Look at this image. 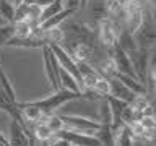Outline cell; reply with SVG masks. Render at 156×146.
<instances>
[{
    "label": "cell",
    "instance_id": "obj_25",
    "mask_svg": "<svg viewBox=\"0 0 156 146\" xmlns=\"http://www.w3.org/2000/svg\"><path fill=\"white\" fill-rule=\"evenodd\" d=\"M49 146H72V144H68L65 140H62V138H57V136H52L51 140H49Z\"/></svg>",
    "mask_w": 156,
    "mask_h": 146
},
{
    "label": "cell",
    "instance_id": "obj_31",
    "mask_svg": "<svg viewBox=\"0 0 156 146\" xmlns=\"http://www.w3.org/2000/svg\"><path fill=\"white\" fill-rule=\"evenodd\" d=\"M10 2H13V0H10ZM13 3H15V2H13Z\"/></svg>",
    "mask_w": 156,
    "mask_h": 146
},
{
    "label": "cell",
    "instance_id": "obj_21",
    "mask_svg": "<svg viewBox=\"0 0 156 146\" xmlns=\"http://www.w3.org/2000/svg\"><path fill=\"white\" fill-rule=\"evenodd\" d=\"M13 34H15L13 24H2L0 26V49L7 46V42L13 37Z\"/></svg>",
    "mask_w": 156,
    "mask_h": 146
},
{
    "label": "cell",
    "instance_id": "obj_26",
    "mask_svg": "<svg viewBox=\"0 0 156 146\" xmlns=\"http://www.w3.org/2000/svg\"><path fill=\"white\" fill-rule=\"evenodd\" d=\"M55 0H36V5H39V7H47V5L54 3Z\"/></svg>",
    "mask_w": 156,
    "mask_h": 146
},
{
    "label": "cell",
    "instance_id": "obj_27",
    "mask_svg": "<svg viewBox=\"0 0 156 146\" xmlns=\"http://www.w3.org/2000/svg\"><path fill=\"white\" fill-rule=\"evenodd\" d=\"M20 3H26V5H34L36 0H20Z\"/></svg>",
    "mask_w": 156,
    "mask_h": 146
},
{
    "label": "cell",
    "instance_id": "obj_13",
    "mask_svg": "<svg viewBox=\"0 0 156 146\" xmlns=\"http://www.w3.org/2000/svg\"><path fill=\"white\" fill-rule=\"evenodd\" d=\"M115 44L127 54V55H129V54H132V52L136 49V44H135V41H133V36H132L130 33H127V31H122L119 36H117V42H115Z\"/></svg>",
    "mask_w": 156,
    "mask_h": 146
},
{
    "label": "cell",
    "instance_id": "obj_8",
    "mask_svg": "<svg viewBox=\"0 0 156 146\" xmlns=\"http://www.w3.org/2000/svg\"><path fill=\"white\" fill-rule=\"evenodd\" d=\"M85 10L90 13V16L94 19V23H99L109 16L107 10V0H86Z\"/></svg>",
    "mask_w": 156,
    "mask_h": 146
},
{
    "label": "cell",
    "instance_id": "obj_24",
    "mask_svg": "<svg viewBox=\"0 0 156 146\" xmlns=\"http://www.w3.org/2000/svg\"><path fill=\"white\" fill-rule=\"evenodd\" d=\"M132 146H154V141L146 140V138H133Z\"/></svg>",
    "mask_w": 156,
    "mask_h": 146
},
{
    "label": "cell",
    "instance_id": "obj_5",
    "mask_svg": "<svg viewBox=\"0 0 156 146\" xmlns=\"http://www.w3.org/2000/svg\"><path fill=\"white\" fill-rule=\"evenodd\" d=\"M41 50H42V63H44L46 78H47V81H49V85H51L52 89L57 91V89H60V83H58V70H60V67H58L57 58L52 54L49 46L42 47Z\"/></svg>",
    "mask_w": 156,
    "mask_h": 146
},
{
    "label": "cell",
    "instance_id": "obj_22",
    "mask_svg": "<svg viewBox=\"0 0 156 146\" xmlns=\"http://www.w3.org/2000/svg\"><path fill=\"white\" fill-rule=\"evenodd\" d=\"M28 8H29V5H26V3L15 5V23L24 21V19L28 18Z\"/></svg>",
    "mask_w": 156,
    "mask_h": 146
},
{
    "label": "cell",
    "instance_id": "obj_9",
    "mask_svg": "<svg viewBox=\"0 0 156 146\" xmlns=\"http://www.w3.org/2000/svg\"><path fill=\"white\" fill-rule=\"evenodd\" d=\"M78 12V10H72V8H63L60 13H57V15H54V16L51 18H47L46 21H42L41 24H39V28H41V31H51V29L54 28H60L63 23L67 21V19H70L73 15H75Z\"/></svg>",
    "mask_w": 156,
    "mask_h": 146
},
{
    "label": "cell",
    "instance_id": "obj_6",
    "mask_svg": "<svg viewBox=\"0 0 156 146\" xmlns=\"http://www.w3.org/2000/svg\"><path fill=\"white\" fill-rule=\"evenodd\" d=\"M54 136L65 140L72 146H101L94 135H85V133H80V131H75V130H68V128H62Z\"/></svg>",
    "mask_w": 156,
    "mask_h": 146
},
{
    "label": "cell",
    "instance_id": "obj_4",
    "mask_svg": "<svg viewBox=\"0 0 156 146\" xmlns=\"http://www.w3.org/2000/svg\"><path fill=\"white\" fill-rule=\"evenodd\" d=\"M151 49H138L136 47L132 54H129V58L133 67L135 76L141 85L145 86L146 83V76H148V70H150V60L153 55H150Z\"/></svg>",
    "mask_w": 156,
    "mask_h": 146
},
{
    "label": "cell",
    "instance_id": "obj_18",
    "mask_svg": "<svg viewBox=\"0 0 156 146\" xmlns=\"http://www.w3.org/2000/svg\"><path fill=\"white\" fill-rule=\"evenodd\" d=\"M91 91L94 92V96L99 97V99L107 97V96H109V81H107V78L99 76V78H98V81L93 85Z\"/></svg>",
    "mask_w": 156,
    "mask_h": 146
},
{
    "label": "cell",
    "instance_id": "obj_16",
    "mask_svg": "<svg viewBox=\"0 0 156 146\" xmlns=\"http://www.w3.org/2000/svg\"><path fill=\"white\" fill-rule=\"evenodd\" d=\"M98 122L101 125H109L112 123V115H111V109H109V104H107V99H101L99 102V109H98Z\"/></svg>",
    "mask_w": 156,
    "mask_h": 146
},
{
    "label": "cell",
    "instance_id": "obj_12",
    "mask_svg": "<svg viewBox=\"0 0 156 146\" xmlns=\"http://www.w3.org/2000/svg\"><path fill=\"white\" fill-rule=\"evenodd\" d=\"M58 83H60V88L63 89H68V91H75V92H81L80 86H78L76 80L73 78L70 73H67L65 70H58Z\"/></svg>",
    "mask_w": 156,
    "mask_h": 146
},
{
    "label": "cell",
    "instance_id": "obj_30",
    "mask_svg": "<svg viewBox=\"0 0 156 146\" xmlns=\"http://www.w3.org/2000/svg\"><path fill=\"white\" fill-rule=\"evenodd\" d=\"M13 2H15V5H18V3H20V0H13Z\"/></svg>",
    "mask_w": 156,
    "mask_h": 146
},
{
    "label": "cell",
    "instance_id": "obj_11",
    "mask_svg": "<svg viewBox=\"0 0 156 146\" xmlns=\"http://www.w3.org/2000/svg\"><path fill=\"white\" fill-rule=\"evenodd\" d=\"M94 136L98 138L101 146H114L115 143V133L112 131L109 125H101L99 130L94 133Z\"/></svg>",
    "mask_w": 156,
    "mask_h": 146
},
{
    "label": "cell",
    "instance_id": "obj_10",
    "mask_svg": "<svg viewBox=\"0 0 156 146\" xmlns=\"http://www.w3.org/2000/svg\"><path fill=\"white\" fill-rule=\"evenodd\" d=\"M0 89L3 91V94L8 97L10 101L13 102V104H18L16 101V92H15V88L12 85V81H10V78L7 76V73L3 71L2 65H0Z\"/></svg>",
    "mask_w": 156,
    "mask_h": 146
},
{
    "label": "cell",
    "instance_id": "obj_29",
    "mask_svg": "<svg viewBox=\"0 0 156 146\" xmlns=\"http://www.w3.org/2000/svg\"><path fill=\"white\" fill-rule=\"evenodd\" d=\"M85 3H86V0H81V3H80V8H85Z\"/></svg>",
    "mask_w": 156,
    "mask_h": 146
},
{
    "label": "cell",
    "instance_id": "obj_1",
    "mask_svg": "<svg viewBox=\"0 0 156 146\" xmlns=\"http://www.w3.org/2000/svg\"><path fill=\"white\" fill-rule=\"evenodd\" d=\"M78 99H96V96L93 91L75 92V91H68L60 88L57 91H52V94H49L47 97H42V99H37V101H29L28 104L34 106L42 114H57V110L62 106H65L67 102H72V101H78Z\"/></svg>",
    "mask_w": 156,
    "mask_h": 146
},
{
    "label": "cell",
    "instance_id": "obj_28",
    "mask_svg": "<svg viewBox=\"0 0 156 146\" xmlns=\"http://www.w3.org/2000/svg\"><path fill=\"white\" fill-rule=\"evenodd\" d=\"M36 143H39V146H49V141H36Z\"/></svg>",
    "mask_w": 156,
    "mask_h": 146
},
{
    "label": "cell",
    "instance_id": "obj_19",
    "mask_svg": "<svg viewBox=\"0 0 156 146\" xmlns=\"http://www.w3.org/2000/svg\"><path fill=\"white\" fill-rule=\"evenodd\" d=\"M13 26H15V34H13V36L15 37H20V39L29 37V36H31V33H33V29L36 28V26H33L31 23H28L26 19H24V21L13 23Z\"/></svg>",
    "mask_w": 156,
    "mask_h": 146
},
{
    "label": "cell",
    "instance_id": "obj_3",
    "mask_svg": "<svg viewBox=\"0 0 156 146\" xmlns=\"http://www.w3.org/2000/svg\"><path fill=\"white\" fill-rule=\"evenodd\" d=\"M60 120L63 122V128L75 130L85 135H94L99 130L101 123L93 117H85V115H70V114H58Z\"/></svg>",
    "mask_w": 156,
    "mask_h": 146
},
{
    "label": "cell",
    "instance_id": "obj_23",
    "mask_svg": "<svg viewBox=\"0 0 156 146\" xmlns=\"http://www.w3.org/2000/svg\"><path fill=\"white\" fill-rule=\"evenodd\" d=\"M138 122L145 130H153L154 128V115H141V119Z\"/></svg>",
    "mask_w": 156,
    "mask_h": 146
},
{
    "label": "cell",
    "instance_id": "obj_2",
    "mask_svg": "<svg viewBox=\"0 0 156 146\" xmlns=\"http://www.w3.org/2000/svg\"><path fill=\"white\" fill-rule=\"evenodd\" d=\"M133 41L138 49H154L156 33H154V18H153V5H150V10L143 7V19L138 29L132 34Z\"/></svg>",
    "mask_w": 156,
    "mask_h": 146
},
{
    "label": "cell",
    "instance_id": "obj_20",
    "mask_svg": "<svg viewBox=\"0 0 156 146\" xmlns=\"http://www.w3.org/2000/svg\"><path fill=\"white\" fill-rule=\"evenodd\" d=\"M44 123H46V125L49 127V130L52 131V135H55L57 131H60V130L63 128V122L60 120L58 114H49Z\"/></svg>",
    "mask_w": 156,
    "mask_h": 146
},
{
    "label": "cell",
    "instance_id": "obj_15",
    "mask_svg": "<svg viewBox=\"0 0 156 146\" xmlns=\"http://www.w3.org/2000/svg\"><path fill=\"white\" fill-rule=\"evenodd\" d=\"M140 119H141V114L133 110V107L130 104H127L124 107V110H122V114H120V122H122V125H125V127H130L132 123L138 122Z\"/></svg>",
    "mask_w": 156,
    "mask_h": 146
},
{
    "label": "cell",
    "instance_id": "obj_14",
    "mask_svg": "<svg viewBox=\"0 0 156 146\" xmlns=\"http://www.w3.org/2000/svg\"><path fill=\"white\" fill-rule=\"evenodd\" d=\"M0 18L5 23H15V3L10 0H0Z\"/></svg>",
    "mask_w": 156,
    "mask_h": 146
},
{
    "label": "cell",
    "instance_id": "obj_17",
    "mask_svg": "<svg viewBox=\"0 0 156 146\" xmlns=\"http://www.w3.org/2000/svg\"><path fill=\"white\" fill-rule=\"evenodd\" d=\"M63 10V0H55L54 3L47 5V7H42V12H41V18H39V24L42 21H46L47 18L54 16V15L60 13Z\"/></svg>",
    "mask_w": 156,
    "mask_h": 146
},
{
    "label": "cell",
    "instance_id": "obj_7",
    "mask_svg": "<svg viewBox=\"0 0 156 146\" xmlns=\"http://www.w3.org/2000/svg\"><path fill=\"white\" fill-rule=\"evenodd\" d=\"M107 81H109V96L115 97V99H119V101H124L127 104H130V102L135 99V96H136L135 92L132 89H129V88H127L120 80H117L115 76L107 78Z\"/></svg>",
    "mask_w": 156,
    "mask_h": 146
}]
</instances>
